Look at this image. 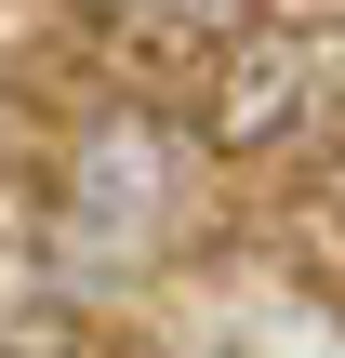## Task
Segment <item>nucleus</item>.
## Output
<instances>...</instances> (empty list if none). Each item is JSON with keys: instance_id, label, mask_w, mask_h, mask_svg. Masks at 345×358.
Segmentation results:
<instances>
[{"instance_id": "f257e3e1", "label": "nucleus", "mask_w": 345, "mask_h": 358, "mask_svg": "<svg viewBox=\"0 0 345 358\" xmlns=\"http://www.w3.org/2000/svg\"><path fill=\"white\" fill-rule=\"evenodd\" d=\"M199 66H213V93H199L213 146H266V133L293 120V93H306L293 40H279V27H253V13H239V27H213V53H199Z\"/></svg>"}]
</instances>
